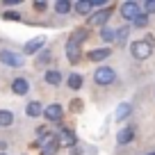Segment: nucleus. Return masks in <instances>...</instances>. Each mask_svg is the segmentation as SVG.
<instances>
[{
    "label": "nucleus",
    "mask_w": 155,
    "mask_h": 155,
    "mask_svg": "<svg viewBox=\"0 0 155 155\" xmlns=\"http://www.w3.org/2000/svg\"><path fill=\"white\" fill-rule=\"evenodd\" d=\"M7 146H9V144H7L5 139H0V153H5V148H7Z\"/></svg>",
    "instance_id": "nucleus-30"
},
{
    "label": "nucleus",
    "mask_w": 155,
    "mask_h": 155,
    "mask_svg": "<svg viewBox=\"0 0 155 155\" xmlns=\"http://www.w3.org/2000/svg\"><path fill=\"white\" fill-rule=\"evenodd\" d=\"M0 155H5V153H0Z\"/></svg>",
    "instance_id": "nucleus-33"
},
{
    "label": "nucleus",
    "mask_w": 155,
    "mask_h": 155,
    "mask_svg": "<svg viewBox=\"0 0 155 155\" xmlns=\"http://www.w3.org/2000/svg\"><path fill=\"white\" fill-rule=\"evenodd\" d=\"M82 75L80 73H68V78H66V87L68 89H73V91H78V89H82Z\"/></svg>",
    "instance_id": "nucleus-16"
},
{
    "label": "nucleus",
    "mask_w": 155,
    "mask_h": 155,
    "mask_svg": "<svg viewBox=\"0 0 155 155\" xmlns=\"http://www.w3.org/2000/svg\"><path fill=\"white\" fill-rule=\"evenodd\" d=\"M121 16H123V21H135L137 16L141 14V5L139 2H135V0H128V2H123L121 5Z\"/></svg>",
    "instance_id": "nucleus-8"
},
{
    "label": "nucleus",
    "mask_w": 155,
    "mask_h": 155,
    "mask_svg": "<svg viewBox=\"0 0 155 155\" xmlns=\"http://www.w3.org/2000/svg\"><path fill=\"white\" fill-rule=\"evenodd\" d=\"M73 9L80 16H87L91 12V0H78V2H73Z\"/></svg>",
    "instance_id": "nucleus-18"
},
{
    "label": "nucleus",
    "mask_w": 155,
    "mask_h": 155,
    "mask_svg": "<svg viewBox=\"0 0 155 155\" xmlns=\"http://www.w3.org/2000/svg\"><path fill=\"white\" fill-rule=\"evenodd\" d=\"M21 5V0H5V7H16Z\"/></svg>",
    "instance_id": "nucleus-28"
},
{
    "label": "nucleus",
    "mask_w": 155,
    "mask_h": 155,
    "mask_svg": "<svg viewBox=\"0 0 155 155\" xmlns=\"http://www.w3.org/2000/svg\"><path fill=\"white\" fill-rule=\"evenodd\" d=\"M128 32H130V28H128V25H126V28H121V30H116V44H126V39H128Z\"/></svg>",
    "instance_id": "nucleus-21"
},
{
    "label": "nucleus",
    "mask_w": 155,
    "mask_h": 155,
    "mask_svg": "<svg viewBox=\"0 0 155 155\" xmlns=\"http://www.w3.org/2000/svg\"><path fill=\"white\" fill-rule=\"evenodd\" d=\"M87 37H89V30L87 28L73 30V34L68 37V41H66V59L71 64H75L78 59H80V53H82V41Z\"/></svg>",
    "instance_id": "nucleus-1"
},
{
    "label": "nucleus",
    "mask_w": 155,
    "mask_h": 155,
    "mask_svg": "<svg viewBox=\"0 0 155 155\" xmlns=\"http://www.w3.org/2000/svg\"><path fill=\"white\" fill-rule=\"evenodd\" d=\"M101 39L105 41V44H112V41H116V30H114V28H110V25L101 28Z\"/></svg>",
    "instance_id": "nucleus-19"
},
{
    "label": "nucleus",
    "mask_w": 155,
    "mask_h": 155,
    "mask_svg": "<svg viewBox=\"0 0 155 155\" xmlns=\"http://www.w3.org/2000/svg\"><path fill=\"white\" fill-rule=\"evenodd\" d=\"M132 25H135V28H146V25H148V14H144V12H141V14L132 21Z\"/></svg>",
    "instance_id": "nucleus-22"
},
{
    "label": "nucleus",
    "mask_w": 155,
    "mask_h": 155,
    "mask_svg": "<svg viewBox=\"0 0 155 155\" xmlns=\"http://www.w3.org/2000/svg\"><path fill=\"white\" fill-rule=\"evenodd\" d=\"M25 114H28L30 119H37V116H41V114H44V105H41L39 101L28 103V105H25Z\"/></svg>",
    "instance_id": "nucleus-14"
},
{
    "label": "nucleus",
    "mask_w": 155,
    "mask_h": 155,
    "mask_svg": "<svg viewBox=\"0 0 155 155\" xmlns=\"http://www.w3.org/2000/svg\"><path fill=\"white\" fill-rule=\"evenodd\" d=\"M14 126V114L9 110H0V128H9Z\"/></svg>",
    "instance_id": "nucleus-20"
},
{
    "label": "nucleus",
    "mask_w": 155,
    "mask_h": 155,
    "mask_svg": "<svg viewBox=\"0 0 155 155\" xmlns=\"http://www.w3.org/2000/svg\"><path fill=\"white\" fill-rule=\"evenodd\" d=\"M57 150H59V141H55V144L41 148V155H57Z\"/></svg>",
    "instance_id": "nucleus-24"
},
{
    "label": "nucleus",
    "mask_w": 155,
    "mask_h": 155,
    "mask_svg": "<svg viewBox=\"0 0 155 155\" xmlns=\"http://www.w3.org/2000/svg\"><path fill=\"white\" fill-rule=\"evenodd\" d=\"M53 9L57 12L59 16H66L73 12V2L71 0H57V2H53Z\"/></svg>",
    "instance_id": "nucleus-15"
},
{
    "label": "nucleus",
    "mask_w": 155,
    "mask_h": 155,
    "mask_svg": "<svg viewBox=\"0 0 155 155\" xmlns=\"http://www.w3.org/2000/svg\"><path fill=\"white\" fill-rule=\"evenodd\" d=\"M110 16H112V7L98 9L96 14H91V16H89L87 25H89V28H105V25H107V21H110Z\"/></svg>",
    "instance_id": "nucleus-6"
},
{
    "label": "nucleus",
    "mask_w": 155,
    "mask_h": 155,
    "mask_svg": "<svg viewBox=\"0 0 155 155\" xmlns=\"http://www.w3.org/2000/svg\"><path fill=\"white\" fill-rule=\"evenodd\" d=\"M12 91H14L16 96H25V94L30 91V82L25 78H14V80H12Z\"/></svg>",
    "instance_id": "nucleus-13"
},
{
    "label": "nucleus",
    "mask_w": 155,
    "mask_h": 155,
    "mask_svg": "<svg viewBox=\"0 0 155 155\" xmlns=\"http://www.w3.org/2000/svg\"><path fill=\"white\" fill-rule=\"evenodd\" d=\"M135 135H137L135 126H126V128H121V130L116 132V144H121V146L130 144V141L135 139Z\"/></svg>",
    "instance_id": "nucleus-10"
},
{
    "label": "nucleus",
    "mask_w": 155,
    "mask_h": 155,
    "mask_svg": "<svg viewBox=\"0 0 155 155\" xmlns=\"http://www.w3.org/2000/svg\"><path fill=\"white\" fill-rule=\"evenodd\" d=\"M71 155H82V150L80 148H71Z\"/></svg>",
    "instance_id": "nucleus-31"
},
{
    "label": "nucleus",
    "mask_w": 155,
    "mask_h": 155,
    "mask_svg": "<svg viewBox=\"0 0 155 155\" xmlns=\"http://www.w3.org/2000/svg\"><path fill=\"white\" fill-rule=\"evenodd\" d=\"M48 59H50V50H44V53L39 55V59H37V64H39V66H44V64H46V62H48Z\"/></svg>",
    "instance_id": "nucleus-26"
},
{
    "label": "nucleus",
    "mask_w": 155,
    "mask_h": 155,
    "mask_svg": "<svg viewBox=\"0 0 155 155\" xmlns=\"http://www.w3.org/2000/svg\"><path fill=\"white\" fill-rule=\"evenodd\" d=\"M116 80V71L112 66H98L96 71H94V82L98 84V87H107V84H112Z\"/></svg>",
    "instance_id": "nucleus-3"
},
{
    "label": "nucleus",
    "mask_w": 155,
    "mask_h": 155,
    "mask_svg": "<svg viewBox=\"0 0 155 155\" xmlns=\"http://www.w3.org/2000/svg\"><path fill=\"white\" fill-rule=\"evenodd\" d=\"M62 71H57V68H46V73H44V82L46 84H50V87H59L62 84Z\"/></svg>",
    "instance_id": "nucleus-11"
},
{
    "label": "nucleus",
    "mask_w": 155,
    "mask_h": 155,
    "mask_svg": "<svg viewBox=\"0 0 155 155\" xmlns=\"http://www.w3.org/2000/svg\"><path fill=\"white\" fill-rule=\"evenodd\" d=\"M57 139H59V148H75L78 146V137L73 130H68V128H59L57 130Z\"/></svg>",
    "instance_id": "nucleus-7"
},
{
    "label": "nucleus",
    "mask_w": 155,
    "mask_h": 155,
    "mask_svg": "<svg viewBox=\"0 0 155 155\" xmlns=\"http://www.w3.org/2000/svg\"><path fill=\"white\" fill-rule=\"evenodd\" d=\"M110 55H112V50L105 46V48H94V50H89V53H87V59H89V62H105Z\"/></svg>",
    "instance_id": "nucleus-12"
},
{
    "label": "nucleus",
    "mask_w": 155,
    "mask_h": 155,
    "mask_svg": "<svg viewBox=\"0 0 155 155\" xmlns=\"http://www.w3.org/2000/svg\"><path fill=\"white\" fill-rule=\"evenodd\" d=\"M0 18H2V21H21V14H18V12L7 9V12H2V14H0Z\"/></svg>",
    "instance_id": "nucleus-23"
},
{
    "label": "nucleus",
    "mask_w": 155,
    "mask_h": 155,
    "mask_svg": "<svg viewBox=\"0 0 155 155\" xmlns=\"http://www.w3.org/2000/svg\"><path fill=\"white\" fill-rule=\"evenodd\" d=\"M73 110L80 112V110H82V103H80V101H73Z\"/></svg>",
    "instance_id": "nucleus-29"
},
{
    "label": "nucleus",
    "mask_w": 155,
    "mask_h": 155,
    "mask_svg": "<svg viewBox=\"0 0 155 155\" xmlns=\"http://www.w3.org/2000/svg\"><path fill=\"white\" fill-rule=\"evenodd\" d=\"M48 123H59L64 119V107L59 103H50L48 107H44V114H41Z\"/></svg>",
    "instance_id": "nucleus-5"
},
{
    "label": "nucleus",
    "mask_w": 155,
    "mask_h": 155,
    "mask_svg": "<svg viewBox=\"0 0 155 155\" xmlns=\"http://www.w3.org/2000/svg\"><path fill=\"white\" fill-rule=\"evenodd\" d=\"M153 53V39H139L130 44V55L135 59H148Z\"/></svg>",
    "instance_id": "nucleus-2"
},
{
    "label": "nucleus",
    "mask_w": 155,
    "mask_h": 155,
    "mask_svg": "<svg viewBox=\"0 0 155 155\" xmlns=\"http://www.w3.org/2000/svg\"><path fill=\"white\" fill-rule=\"evenodd\" d=\"M44 46H46V37L44 34H41V37H34V39H30L28 44L23 46V55H37Z\"/></svg>",
    "instance_id": "nucleus-9"
},
{
    "label": "nucleus",
    "mask_w": 155,
    "mask_h": 155,
    "mask_svg": "<svg viewBox=\"0 0 155 155\" xmlns=\"http://www.w3.org/2000/svg\"><path fill=\"white\" fill-rule=\"evenodd\" d=\"M34 9L37 12H46L48 9V2H46V0H37V2H34Z\"/></svg>",
    "instance_id": "nucleus-27"
},
{
    "label": "nucleus",
    "mask_w": 155,
    "mask_h": 155,
    "mask_svg": "<svg viewBox=\"0 0 155 155\" xmlns=\"http://www.w3.org/2000/svg\"><path fill=\"white\" fill-rule=\"evenodd\" d=\"M0 64H5L9 68H21L25 64V57L23 53H14V50H0Z\"/></svg>",
    "instance_id": "nucleus-4"
},
{
    "label": "nucleus",
    "mask_w": 155,
    "mask_h": 155,
    "mask_svg": "<svg viewBox=\"0 0 155 155\" xmlns=\"http://www.w3.org/2000/svg\"><path fill=\"white\" fill-rule=\"evenodd\" d=\"M148 155H155V150H153V153H148Z\"/></svg>",
    "instance_id": "nucleus-32"
},
{
    "label": "nucleus",
    "mask_w": 155,
    "mask_h": 155,
    "mask_svg": "<svg viewBox=\"0 0 155 155\" xmlns=\"http://www.w3.org/2000/svg\"><path fill=\"white\" fill-rule=\"evenodd\" d=\"M141 7H144V14H148V16L155 14V0H146Z\"/></svg>",
    "instance_id": "nucleus-25"
},
{
    "label": "nucleus",
    "mask_w": 155,
    "mask_h": 155,
    "mask_svg": "<svg viewBox=\"0 0 155 155\" xmlns=\"http://www.w3.org/2000/svg\"><path fill=\"white\" fill-rule=\"evenodd\" d=\"M130 114H132V105L130 103H121V105L116 107V112H114V119L116 121H123V119H128Z\"/></svg>",
    "instance_id": "nucleus-17"
}]
</instances>
